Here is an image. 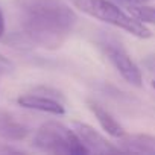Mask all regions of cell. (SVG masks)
I'll list each match as a JSON object with an SVG mask.
<instances>
[{
    "label": "cell",
    "mask_w": 155,
    "mask_h": 155,
    "mask_svg": "<svg viewBox=\"0 0 155 155\" xmlns=\"http://www.w3.org/2000/svg\"><path fill=\"white\" fill-rule=\"evenodd\" d=\"M25 37L44 49H59L71 34L78 15L62 0H15Z\"/></svg>",
    "instance_id": "obj_1"
},
{
    "label": "cell",
    "mask_w": 155,
    "mask_h": 155,
    "mask_svg": "<svg viewBox=\"0 0 155 155\" xmlns=\"http://www.w3.org/2000/svg\"><path fill=\"white\" fill-rule=\"evenodd\" d=\"M70 2L81 12L101 21H105L111 26H116L119 29H123L137 38L146 40L152 35L149 28L144 26V23L137 20L134 15H128L110 0H70Z\"/></svg>",
    "instance_id": "obj_2"
},
{
    "label": "cell",
    "mask_w": 155,
    "mask_h": 155,
    "mask_svg": "<svg viewBox=\"0 0 155 155\" xmlns=\"http://www.w3.org/2000/svg\"><path fill=\"white\" fill-rule=\"evenodd\" d=\"M34 146L49 153L85 155L88 150L76 135L74 129H68L59 122L50 120L43 123L34 135Z\"/></svg>",
    "instance_id": "obj_3"
},
{
    "label": "cell",
    "mask_w": 155,
    "mask_h": 155,
    "mask_svg": "<svg viewBox=\"0 0 155 155\" xmlns=\"http://www.w3.org/2000/svg\"><path fill=\"white\" fill-rule=\"evenodd\" d=\"M99 46L107 55V58L110 59V62L116 67V70L120 73V76L128 84L137 88L143 87V76L138 65L134 62V59L129 56L126 49L117 40L111 37H104L99 41Z\"/></svg>",
    "instance_id": "obj_4"
},
{
    "label": "cell",
    "mask_w": 155,
    "mask_h": 155,
    "mask_svg": "<svg viewBox=\"0 0 155 155\" xmlns=\"http://www.w3.org/2000/svg\"><path fill=\"white\" fill-rule=\"evenodd\" d=\"M74 132L79 137V140L82 141V144L85 146V149L93 153H117L122 152V149L119 146H114L110 140H107L101 132H97L94 128H91L87 123H81V122H74Z\"/></svg>",
    "instance_id": "obj_5"
},
{
    "label": "cell",
    "mask_w": 155,
    "mask_h": 155,
    "mask_svg": "<svg viewBox=\"0 0 155 155\" xmlns=\"http://www.w3.org/2000/svg\"><path fill=\"white\" fill-rule=\"evenodd\" d=\"M17 102L23 108L41 111V113H49V114H53V116H62L65 113L64 105L56 97H52L49 94L38 93V91L23 94L17 99Z\"/></svg>",
    "instance_id": "obj_6"
},
{
    "label": "cell",
    "mask_w": 155,
    "mask_h": 155,
    "mask_svg": "<svg viewBox=\"0 0 155 155\" xmlns=\"http://www.w3.org/2000/svg\"><path fill=\"white\" fill-rule=\"evenodd\" d=\"M29 128L17 120L9 111L0 108V138L6 141H21L28 137Z\"/></svg>",
    "instance_id": "obj_7"
},
{
    "label": "cell",
    "mask_w": 155,
    "mask_h": 155,
    "mask_svg": "<svg viewBox=\"0 0 155 155\" xmlns=\"http://www.w3.org/2000/svg\"><path fill=\"white\" fill-rule=\"evenodd\" d=\"M87 105H88V110L94 114V117L97 119L99 125L102 126V129L107 134H110L114 138H120V137H123L126 134V131L116 120V117L108 110H105L101 104H97L96 101H87Z\"/></svg>",
    "instance_id": "obj_8"
},
{
    "label": "cell",
    "mask_w": 155,
    "mask_h": 155,
    "mask_svg": "<svg viewBox=\"0 0 155 155\" xmlns=\"http://www.w3.org/2000/svg\"><path fill=\"white\" fill-rule=\"evenodd\" d=\"M120 140V149L123 152L137 153H155V137L147 134H125Z\"/></svg>",
    "instance_id": "obj_9"
},
{
    "label": "cell",
    "mask_w": 155,
    "mask_h": 155,
    "mask_svg": "<svg viewBox=\"0 0 155 155\" xmlns=\"http://www.w3.org/2000/svg\"><path fill=\"white\" fill-rule=\"evenodd\" d=\"M128 8H129L131 14L141 23L155 25V8L147 6V5H135V6H128Z\"/></svg>",
    "instance_id": "obj_10"
},
{
    "label": "cell",
    "mask_w": 155,
    "mask_h": 155,
    "mask_svg": "<svg viewBox=\"0 0 155 155\" xmlns=\"http://www.w3.org/2000/svg\"><path fill=\"white\" fill-rule=\"evenodd\" d=\"M14 71V64L0 53V76H5V74H9Z\"/></svg>",
    "instance_id": "obj_11"
},
{
    "label": "cell",
    "mask_w": 155,
    "mask_h": 155,
    "mask_svg": "<svg viewBox=\"0 0 155 155\" xmlns=\"http://www.w3.org/2000/svg\"><path fill=\"white\" fill-rule=\"evenodd\" d=\"M143 65H144L150 73H155V55L146 56V58L143 59Z\"/></svg>",
    "instance_id": "obj_12"
},
{
    "label": "cell",
    "mask_w": 155,
    "mask_h": 155,
    "mask_svg": "<svg viewBox=\"0 0 155 155\" xmlns=\"http://www.w3.org/2000/svg\"><path fill=\"white\" fill-rule=\"evenodd\" d=\"M119 2H122L126 6H135V5H146L150 0H119Z\"/></svg>",
    "instance_id": "obj_13"
},
{
    "label": "cell",
    "mask_w": 155,
    "mask_h": 155,
    "mask_svg": "<svg viewBox=\"0 0 155 155\" xmlns=\"http://www.w3.org/2000/svg\"><path fill=\"white\" fill-rule=\"evenodd\" d=\"M5 29H6V25H5V15H3L2 9H0V38L5 35Z\"/></svg>",
    "instance_id": "obj_14"
},
{
    "label": "cell",
    "mask_w": 155,
    "mask_h": 155,
    "mask_svg": "<svg viewBox=\"0 0 155 155\" xmlns=\"http://www.w3.org/2000/svg\"><path fill=\"white\" fill-rule=\"evenodd\" d=\"M152 87H153V90H155V81H152Z\"/></svg>",
    "instance_id": "obj_15"
}]
</instances>
